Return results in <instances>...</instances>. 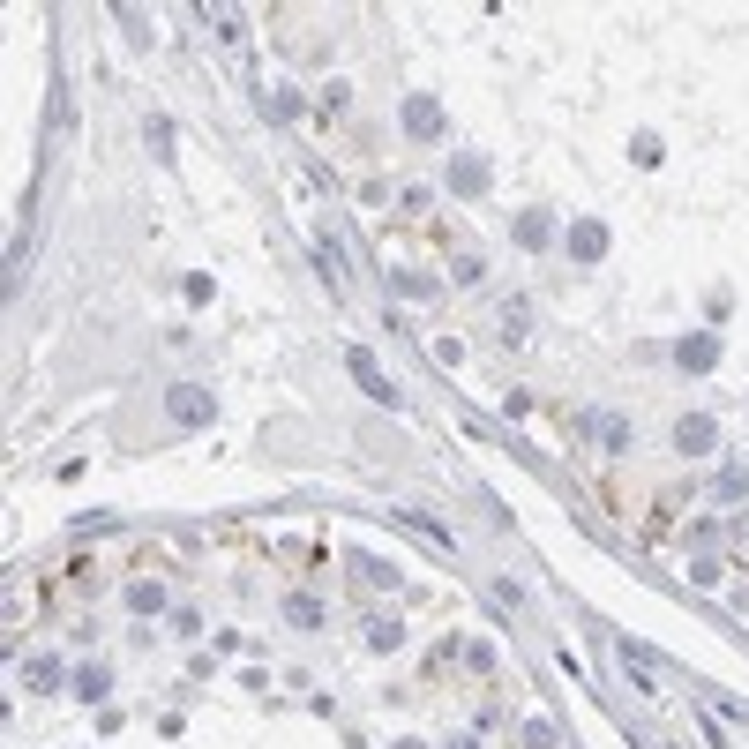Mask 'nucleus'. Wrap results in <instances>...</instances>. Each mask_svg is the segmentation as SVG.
<instances>
[{
	"instance_id": "7ed1b4c3",
	"label": "nucleus",
	"mask_w": 749,
	"mask_h": 749,
	"mask_svg": "<svg viewBox=\"0 0 749 749\" xmlns=\"http://www.w3.org/2000/svg\"><path fill=\"white\" fill-rule=\"evenodd\" d=\"M352 383H360V390H367V398H374V405H398V390H390V383H383V367H374V360H367V352H352Z\"/></svg>"
},
{
	"instance_id": "f257e3e1",
	"label": "nucleus",
	"mask_w": 749,
	"mask_h": 749,
	"mask_svg": "<svg viewBox=\"0 0 749 749\" xmlns=\"http://www.w3.org/2000/svg\"><path fill=\"white\" fill-rule=\"evenodd\" d=\"M165 412H173L180 427H202L218 405H211V390H202V383H173V390H165Z\"/></svg>"
},
{
	"instance_id": "39448f33",
	"label": "nucleus",
	"mask_w": 749,
	"mask_h": 749,
	"mask_svg": "<svg viewBox=\"0 0 749 749\" xmlns=\"http://www.w3.org/2000/svg\"><path fill=\"white\" fill-rule=\"evenodd\" d=\"M570 255L577 263H599V255H607V225H577V233H570Z\"/></svg>"
},
{
	"instance_id": "0eeeda50",
	"label": "nucleus",
	"mask_w": 749,
	"mask_h": 749,
	"mask_svg": "<svg viewBox=\"0 0 749 749\" xmlns=\"http://www.w3.org/2000/svg\"><path fill=\"white\" fill-rule=\"evenodd\" d=\"M367 644H374V652H398V644H405V630H398V622H383V615H374V622H367Z\"/></svg>"
},
{
	"instance_id": "6e6552de",
	"label": "nucleus",
	"mask_w": 749,
	"mask_h": 749,
	"mask_svg": "<svg viewBox=\"0 0 749 749\" xmlns=\"http://www.w3.org/2000/svg\"><path fill=\"white\" fill-rule=\"evenodd\" d=\"M106 682H113L106 667H82V675H75V697H82V704H98V697H106Z\"/></svg>"
},
{
	"instance_id": "423d86ee",
	"label": "nucleus",
	"mask_w": 749,
	"mask_h": 749,
	"mask_svg": "<svg viewBox=\"0 0 749 749\" xmlns=\"http://www.w3.org/2000/svg\"><path fill=\"white\" fill-rule=\"evenodd\" d=\"M405 128H412V135H435V128H443V113H435V98H412V106H405Z\"/></svg>"
},
{
	"instance_id": "9b49d317",
	"label": "nucleus",
	"mask_w": 749,
	"mask_h": 749,
	"mask_svg": "<svg viewBox=\"0 0 749 749\" xmlns=\"http://www.w3.org/2000/svg\"><path fill=\"white\" fill-rule=\"evenodd\" d=\"M128 607H135V615H158V607H165V592H158V585H135V592H128Z\"/></svg>"
},
{
	"instance_id": "f03ea898",
	"label": "nucleus",
	"mask_w": 749,
	"mask_h": 749,
	"mask_svg": "<svg viewBox=\"0 0 749 749\" xmlns=\"http://www.w3.org/2000/svg\"><path fill=\"white\" fill-rule=\"evenodd\" d=\"M712 443H719V427L704 420V412H690V420L675 427V450H690V457H704V450H712Z\"/></svg>"
},
{
	"instance_id": "9d476101",
	"label": "nucleus",
	"mask_w": 749,
	"mask_h": 749,
	"mask_svg": "<svg viewBox=\"0 0 749 749\" xmlns=\"http://www.w3.org/2000/svg\"><path fill=\"white\" fill-rule=\"evenodd\" d=\"M285 615H293L300 630H315V622H323V607H315V599H307V592H300V599H285Z\"/></svg>"
},
{
	"instance_id": "20e7f679",
	"label": "nucleus",
	"mask_w": 749,
	"mask_h": 749,
	"mask_svg": "<svg viewBox=\"0 0 749 749\" xmlns=\"http://www.w3.org/2000/svg\"><path fill=\"white\" fill-rule=\"evenodd\" d=\"M592 435H599L607 450H630V443H637V427L622 420V412H592Z\"/></svg>"
},
{
	"instance_id": "1a4fd4ad",
	"label": "nucleus",
	"mask_w": 749,
	"mask_h": 749,
	"mask_svg": "<svg viewBox=\"0 0 749 749\" xmlns=\"http://www.w3.org/2000/svg\"><path fill=\"white\" fill-rule=\"evenodd\" d=\"M712 360H719L712 338H690V345H682V367H712Z\"/></svg>"
},
{
	"instance_id": "f8f14e48",
	"label": "nucleus",
	"mask_w": 749,
	"mask_h": 749,
	"mask_svg": "<svg viewBox=\"0 0 749 749\" xmlns=\"http://www.w3.org/2000/svg\"><path fill=\"white\" fill-rule=\"evenodd\" d=\"M525 315H532V307H525V300H510V307H503V338H525Z\"/></svg>"
}]
</instances>
